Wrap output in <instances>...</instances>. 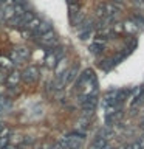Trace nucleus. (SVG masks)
<instances>
[{"label":"nucleus","instance_id":"11","mask_svg":"<svg viewBox=\"0 0 144 149\" xmlns=\"http://www.w3.org/2000/svg\"><path fill=\"white\" fill-rule=\"evenodd\" d=\"M12 62L9 59H6V58H0V67L3 68V72L5 70H9V68H12Z\"/></svg>","mask_w":144,"mask_h":149},{"label":"nucleus","instance_id":"5","mask_svg":"<svg viewBox=\"0 0 144 149\" xmlns=\"http://www.w3.org/2000/svg\"><path fill=\"white\" fill-rule=\"evenodd\" d=\"M39 42L42 45H45V47H56L57 45V39H56L53 31H50V33H46L45 36H42L39 39Z\"/></svg>","mask_w":144,"mask_h":149},{"label":"nucleus","instance_id":"4","mask_svg":"<svg viewBox=\"0 0 144 149\" xmlns=\"http://www.w3.org/2000/svg\"><path fill=\"white\" fill-rule=\"evenodd\" d=\"M93 76H95V74H93L91 70H90V68H85L81 74H78L76 79H74V86H76V88H82Z\"/></svg>","mask_w":144,"mask_h":149},{"label":"nucleus","instance_id":"6","mask_svg":"<svg viewBox=\"0 0 144 149\" xmlns=\"http://www.w3.org/2000/svg\"><path fill=\"white\" fill-rule=\"evenodd\" d=\"M48 88H50L51 93H59V92H62L65 88V82L62 81V79H59V78H54L53 81L48 84Z\"/></svg>","mask_w":144,"mask_h":149},{"label":"nucleus","instance_id":"8","mask_svg":"<svg viewBox=\"0 0 144 149\" xmlns=\"http://www.w3.org/2000/svg\"><path fill=\"white\" fill-rule=\"evenodd\" d=\"M104 48H105L104 44H101V42H93L88 50H90L91 54H101L102 51H104Z\"/></svg>","mask_w":144,"mask_h":149},{"label":"nucleus","instance_id":"19","mask_svg":"<svg viewBox=\"0 0 144 149\" xmlns=\"http://www.w3.org/2000/svg\"><path fill=\"white\" fill-rule=\"evenodd\" d=\"M3 127H5V124H3V123H0V132L3 130Z\"/></svg>","mask_w":144,"mask_h":149},{"label":"nucleus","instance_id":"20","mask_svg":"<svg viewBox=\"0 0 144 149\" xmlns=\"http://www.w3.org/2000/svg\"><path fill=\"white\" fill-rule=\"evenodd\" d=\"M2 110H3V109H2V107H0V112H2Z\"/></svg>","mask_w":144,"mask_h":149},{"label":"nucleus","instance_id":"22","mask_svg":"<svg viewBox=\"0 0 144 149\" xmlns=\"http://www.w3.org/2000/svg\"><path fill=\"white\" fill-rule=\"evenodd\" d=\"M45 149H46V148H45Z\"/></svg>","mask_w":144,"mask_h":149},{"label":"nucleus","instance_id":"1","mask_svg":"<svg viewBox=\"0 0 144 149\" xmlns=\"http://www.w3.org/2000/svg\"><path fill=\"white\" fill-rule=\"evenodd\" d=\"M121 11V8L118 6H115L113 3H110V2H105V3H101L99 6L96 8V14L99 16L101 19H104V17H110V16H116Z\"/></svg>","mask_w":144,"mask_h":149},{"label":"nucleus","instance_id":"14","mask_svg":"<svg viewBox=\"0 0 144 149\" xmlns=\"http://www.w3.org/2000/svg\"><path fill=\"white\" fill-rule=\"evenodd\" d=\"M9 143V137H0V149H6Z\"/></svg>","mask_w":144,"mask_h":149},{"label":"nucleus","instance_id":"2","mask_svg":"<svg viewBox=\"0 0 144 149\" xmlns=\"http://www.w3.org/2000/svg\"><path fill=\"white\" fill-rule=\"evenodd\" d=\"M64 54H65L64 48H62V47H57V48H56V50H53L51 53H48V56H46V59H45L46 65H48L50 68L56 67L59 61H60V59H64Z\"/></svg>","mask_w":144,"mask_h":149},{"label":"nucleus","instance_id":"17","mask_svg":"<svg viewBox=\"0 0 144 149\" xmlns=\"http://www.w3.org/2000/svg\"><path fill=\"white\" fill-rule=\"evenodd\" d=\"M26 0H12V5H22V6H25Z\"/></svg>","mask_w":144,"mask_h":149},{"label":"nucleus","instance_id":"16","mask_svg":"<svg viewBox=\"0 0 144 149\" xmlns=\"http://www.w3.org/2000/svg\"><path fill=\"white\" fill-rule=\"evenodd\" d=\"M124 28H125V30H129L130 33H133V31H136V30H138V28L135 26L132 22H127V23H125V26H124Z\"/></svg>","mask_w":144,"mask_h":149},{"label":"nucleus","instance_id":"3","mask_svg":"<svg viewBox=\"0 0 144 149\" xmlns=\"http://www.w3.org/2000/svg\"><path fill=\"white\" fill-rule=\"evenodd\" d=\"M20 78L25 81L26 84H34L37 79H39V70H37L36 67H26L25 70H23V73L20 74Z\"/></svg>","mask_w":144,"mask_h":149},{"label":"nucleus","instance_id":"9","mask_svg":"<svg viewBox=\"0 0 144 149\" xmlns=\"http://www.w3.org/2000/svg\"><path fill=\"white\" fill-rule=\"evenodd\" d=\"M19 81H20V73H17V72H12L9 76H6V82H8L11 87L17 86Z\"/></svg>","mask_w":144,"mask_h":149},{"label":"nucleus","instance_id":"13","mask_svg":"<svg viewBox=\"0 0 144 149\" xmlns=\"http://www.w3.org/2000/svg\"><path fill=\"white\" fill-rule=\"evenodd\" d=\"M143 96H144V87L141 88V92H139V93H138V95H136V96H135V98H133V101H132V102H130V104H132V106H136V104H138V102H139V101H141V98H143Z\"/></svg>","mask_w":144,"mask_h":149},{"label":"nucleus","instance_id":"21","mask_svg":"<svg viewBox=\"0 0 144 149\" xmlns=\"http://www.w3.org/2000/svg\"><path fill=\"white\" fill-rule=\"evenodd\" d=\"M143 126H144V124H143Z\"/></svg>","mask_w":144,"mask_h":149},{"label":"nucleus","instance_id":"18","mask_svg":"<svg viewBox=\"0 0 144 149\" xmlns=\"http://www.w3.org/2000/svg\"><path fill=\"white\" fill-rule=\"evenodd\" d=\"M5 81H6V74H5V72H0V84H3Z\"/></svg>","mask_w":144,"mask_h":149},{"label":"nucleus","instance_id":"7","mask_svg":"<svg viewBox=\"0 0 144 149\" xmlns=\"http://www.w3.org/2000/svg\"><path fill=\"white\" fill-rule=\"evenodd\" d=\"M130 22H132L136 28H139V26L143 28L144 26V16L139 13H135V14H132V17H130Z\"/></svg>","mask_w":144,"mask_h":149},{"label":"nucleus","instance_id":"15","mask_svg":"<svg viewBox=\"0 0 144 149\" xmlns=\"http://www.w3.org/2000/svg\"><path fill=\"white\" fill-rule=\"evenodd\" d=\"M110 3H113L115 6H118V8H121L123 9V6H124V3H125V0H109Z\"/></svg>","mask_w":144,"mask_h":149},{"label":"nucleus","instance_id":"12","mask_svg":"<svg viewBox=\"0 0 144 149\" xmlns=\"http://www.w3.org/2000/svg\"><path fill=\"white\" fill-rule=\"evenodd\" d=\"M99 67H101L102 70H110L111 67H113V61H111V59L101 61V62H99Z\"/></svg>","mask_w":144,"mask_h":149},{"label":"nucleus","instance_id":"10","mask_svg":"<svg viewBox=\"0 0 144 149\" xmlns=\"http://www.w3.org/2000/svg\"><path fill=\"white\" fill-rule=\"evenodd\" d=\"M88 121H90V118H84V116H81V120L78 121V130L79 132H84V130L87 129Z\"/></svg>","mask_w":144,"mask_h":149}]
</instances>
